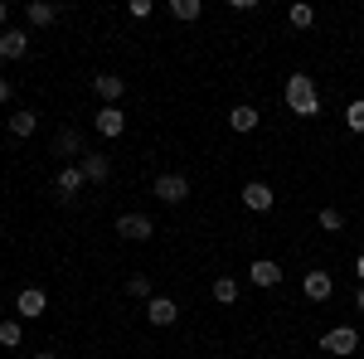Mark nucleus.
Instances as JSON below:
<instances>
[{"instance_id":"nucleus-1","label":"nucleus","mask_w":364,"mask_h":359,"mask_svg":"<svg viewBox=\"0 0 364 359\" xmlns=\"http://www.w3.org/2000/svg\"><path fill=\"white\" fill-rule=\"evenodd\" d=\"M287 112H296V117H316V112H321L316 78H306V73H291V78H287Z\"/></svg>"},{"instance_id":"nucleus-2","label":"nucleus","mask_w":364,"mask_h":359,"mask_svg":"<svg viewBox=\"0 0 364 359\" xmlns=\"http://www.w3.org/2000/svg\"><path fill=\"white\" fill-rule=\"evenodd\" d=\"M151 194H156L161 204H185V199H190V180H185V175H156Z\"/></svg>"},{"instance_id":"nucleus-3","label":"nucleus","mask_w":364,"mask_h":359,"mask_svg":"<svg viewBox=\"0 0 364 359\" xmlns=\"http://www.w3.org/2000/svg\"><path fill=\"white\" fill-rule=\"evenodd\" d=\"M321 350H331V355H355V350H360V331H355V326H336V331H326L321 335Z\"/></svg>"},{"instance_id":"nucleus-4","label":"nucleus","mask_w":364,"mask_h":359,"mask_svg":"<svg viewBox=\"0 0 364 359\" xmlns=\"http://www.w3.org/2000/svg\"><path fill=\"white\" fill-rule=\"evenodd\" d=\"M44 311H49V296H44L39 286H25V291L15 296V316H20V321H39Z\"/></svg>"},{"instance_id":"nucleus-5","label":"nucleus","mask_w":364,"mask_h":359,"mask_svg":"<svg viewBox=\"0 0 364 359\" xmlns=\"http://www.w3.org/2000/svg\"><path fill=\"white\" fill-rule=\"evenodd\" d=\"M272 204H277L272 185H262V180H248V185H243V209H252V214H267Z\"/></svg>"},{"instance_id":"nucleus-6","label":"nucleus","mask_w":364,"mask_h":359,"mask_svg":"<svg viewBox=\"0 0 364 359\" xmlns=\"http://www.w3.org/2000/svg\"><path fill=\"white\" fill-rule=\"evenodd\" d=\"M117 233H122L127 243H146V238L156 233V223L146 219V214H122V219H117Z\"/></svg>"},{"instance_id":"nucleus-7","label":"nucleus","mask_w":364,"mask_h":359,"mask_svg":"<svg viewBox=\"0 0 364 359\" xmlns=\"http://www.w3.org/2000/svg\"><path fill=\"white\" fill-rule=\"evenodd\" d=\"M92 127H97V136L117 141L122 132H127V112H122V107H102L97 117H92Z\"/></svg>"},{"instance_id":"nucleus-8","label":"nucleus","mask_w":364,"mask_h":359,"mask_svg":"<svg viewBox=\"0 0 364 359\" xmlns=\"http://www.w3.org/2000/svg\"><path fill=\"white\" fill-rule=\"evenodd\" d=\"M73 166L83 170L87 185H102V180L112 175V161H107V156H97V151H83V161H73Z\"/></svg>"},{"instance_id":"nucleus-9","label":"nucleus","mask_w":364,"mask_h":359,"mask_svg":"<svg viewBox=\"0 0 364 359\" xmlns=\"http://www.w3.org/2000/svg\"><path fill=\"white\" fill-rule=\"evenodd\" d=\"M83 185H87V180H83V170H78V166H63L54 175V194L63 199V204H68V199H78V190H83Z\"/></svg>"},{"instance_id":"nucleus-10","label":"nucleus","mask_w":364,"mask_h":359,"mask_svg":"<svg viewBox=\"0 0 364 359\" xmlns=\"http://www.w3.org/2000/svg\"><path fill=\"white\" fill-rule=\"evenodd\" d=\"M301 291H306V301H331L336 282H331V272H306L301 277Z\"/></svg>"},{"instance_id":"nucleus-11","label":"nucleus","mask_w":364,"mask_h":359,"mask_svg":"<svg viewBox=\"0 0 364 359\" xmlns=\"http://www.w3.org/2000/svg\"><path fill=\"white\" fill-rule=\"evenodd\" d=\"M146 321H151V326H175V321H180V306L170 301V296H151V301H146Z\"/></svg>"},{"instance_id":"nucleus-12","label":"nucleus","mask_w":364,"mask_h":359,"mask_svg":"<svg viewBox=\"0 0 364 359\" xmlns=\"http://www.w3.org/2000/svg\"><path fill=\"white\" fill-rule=\"evenodd\" d=\"M92 92L102 97V107H117V102H122V92H127V83H122L117 73H97V78H92Z\"/></svg>"},{"instance_id":"nucleus-13","label":"nucleus","mask_w":364,"mask_h":359,"mask_svg":"<svg viewBox=\"0 0 364 359\" xmlns=\"http://www.w3.org/2000/svg\"><path fill=\"white\" fill-rule=\"evenodd\" d=\"M248 282H252V286H277L282 267L272 262V257H257V262H248Z\"/></svg>"},{"instance_id":"nucleus-14","label":"nucleus","mask_w":364,"mask_h":359,"mask_svg":"<svg viewBox=\"0 0 364 359\" xmlns=\"http://www.w3.org/2000/svg\"><path fill=\"white\" fill-rule=\"evenodd\" d=\"M25 54H29L25 29H0V58H25Z\"/></svg>"},{"instance_id":"nucleus-15","label":"nucleus","mask_w":364,"mask_h":359,"mask_svg":"<svg viewBox=\"0 0 364 359\" xmlns=\"http://www.w3.org/2000/svg\"><path fill=\"white\" fill-rule=\"evenodd\" d=\"M25 20H29L34 29L54 25V20H58V5H49V0H29V5H25Z\"/></svg>"},{"instance_id":"nucleus-16","label":"nucleus","mask_w":364,"mask_h":359,"mask_svg":"<svg viewBox=\"0 0 364 359\" xmlns=\"http://www.w3.org/2000/svg\"><path fill=\"white\" fill-rule=\"evenodd\" d=\"M54 156H78V161H83V132H78V127H63L58 141H54Z\"/></svg>"},{"instance_id":"nucleus-17","label":"nucleus","mask_w":364,"mask_h":359,"mask_svg":"<svg viewBox=\"0 0 364 359\" xmlns=\"http://www.w3.org/2000/svg\"><path fill=\"white\" fill-rule=\"evenodd\" d=\"M257 122H262V117H257V107H248V102L228 112V127H233L238 136H248V132H257Z\"/></svg>"},{"instance_id":"nucleus-18","label":"nucleus","mask_w":364,"mask_h":359,"mask_svg":"<svg viewBox=\"0 0 364 359\" xmlns=\"http://www.w3.org/2000/svg\"><path fill=\"white\" fill-rule=\"evenodd\" d=\"M34 127H39V112H15V117H10V136H34Z\"/></svg>"},{"instance_id":"nucleus-19","label":"nucleus","mask_w":364,"mask_h":359,"mask_svg":"<svg viewBox=\"0 0 364 359\" xmlns=\"http://www.w3.org/2000/svg\"><path fill=\"white\" fill-rule=\"evenodd\" d=\"M214 301H219V306L238 301V277H214Z\"/></svg>"},{"instance_id":"nucleus-20","label":"nucleus","mask_w":364,"mask_h":359,"mask_svg":"<svg viewBox=\"0 0 364 359\" xmlns=\"http://www.w3.org/2000/svg\"><path fill=\"white\" fill-rule=\"evenodd\" d=\"M20 340H25L20 316H15V321H0V345H5V350H20Z\"/></svg>"},{"instance_id":"nucleus-21","label":"nucleus","mask_w":364,"mask_h":359,"mask_svg":"<svg viewBox=\"0 0 364 359\" xmlns=\"http://www.w3.org/2000/svg\"><path fill=\"white\" fill-rule=\"evenodd\" d=\"M287 20H291V29H311V25H316V10H311L306 0H296V5L287 10Z\"/></svg>"},{"instance_id":"nucleus-22","label":"nucleus","mask_w":364,"mask_h":359,"mask_svg":"<svg viewBox=\"0 0 364 359\" xmlns=\"http://www.w3.org/2000/svg\"><path fill=\"white\" fill-rule=\"evenodd\" d=\"M170 15L190 25V20H199V15H204V5H199V0H170Z\"/></svg>"},{"instance_id":"nucleus-23","label":"nucleus","mask_w":364,"mask_h":359,"mask_svg":"<svg viewBox=\"0 0 364 359\" xmlns=\"http://www.w3.org/2000/svg\"><path fill=\"white\" fill-rule=\"evenodd\" d=\"M127 296H132V301H151V277L146 272L127 277Z\"/></svg>"},{"instance_id":"nucleus-24","label":"nucleus","mask_w":364,"mask_h":359,"mask_svg":"<svg viewBox=\"0 0 364 359\" xmlns=\"http://www.w3.org/2000/svg\"><path fill=\"white\" fill-rule=\"evenodd\" d=\"M316 223H321L326 233H340V228H345V214H340V209H321V214H316Z\"/></svg>"},{"instance_id":"nucleus-25","label":"nucleus","mask_w":364,"mask_h":359,"mask_svg":"<svg viewBox=\"0 0 364 359\" xmlns=\"http://www.w3.org/2000/svg\"><path fill=\"white\" fill-rule=\"evenodd\" d=\"M345 127H350V132H364V97L345 107Z\"/></svg>"},{"instance_id":"nucleus-26","label":"nucleus","mask_w":364,"mask_h":359,"mask_svg":"<svg viewBox=\"0 0 364 359\" xmlns=\"http://www.w3.org/2000/svg\"><path fill=\"white\" fill-rule=\"evenodd\" d=\"M10 97H15V83H10V78H0V102H10Z\"/></svg>"},{"instance_id":"nucleus-27","label":"nucleus","mask_w":364,"mask_h":359,"mask_svg":"<svg viewBox=\"0 0 364 359\" xmlns=\"http://www.w3.org/2000/svg\"><path fill=\"white\" fill-rule=\"evenodd\" d=\"M355 272H360V286H364V252L355 257Z\"/></svg>"},{"instance_id":"nucleus-28","label":"nucleus","mask_w":364,"mask_h":359,"mask_svg":"<svg viewBox=\"0 0 364 359\" xmlns=\"http://www.w3.org/2000/svg\"><path fill=\"white\" fill-rule=\"evenodd\" d=\"M5 20H10V5H5V0H0V25H5Z\"/></svg>"},{"instance_id":"nucleus-29","label":"nucleus","mask_w":364,"mask_h":359,"mask_svg":"<svg viewBox=\"0 0 364 359\" xmlns=\"http://www.w3.org/2000/svg\"><path fill=\"white\" fill-rule=\"evenodd\" d=\"M34 359H58V355H54V350H39V355H34Z\"/></svg>"},{"instance_id":"nucleus-30","label":"nucleus","mask_w":364,"mask_h":359,"mask_svg":"<svg viewBox=\"0 0 364 359\" xmlns=\"http://www.w3.org/2000/svg\"><path fill=\"white\" fill-rule=\"evenodd\" d=\"M355 306H360V311H364V286H360V296H355Z\"/></svg>"}]
</instances>
